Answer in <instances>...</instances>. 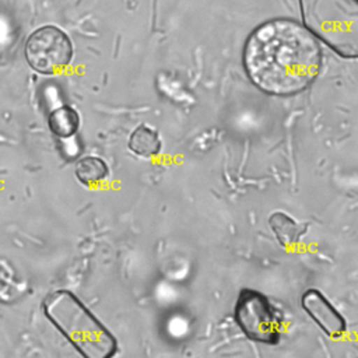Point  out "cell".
Wrapping results in <instances>:
<instances>
[{
	"instance_id": "obj_1",
	"label": "cell",
	"mask_w": 358,
	"mask_h": 358,
	"mask_svg": "<svg viewBox=\"0 0 358 358\" xmlns=\"http://www.w3.org/2000/svg\"><path fill=\"white\" fill-rule=\"evenodd\" d=\"M323 57L310 31L291 20H271L248 38L243 66L263 92L289 96L305 91L319 76Z\"/></svg>"
},
{
	"instance_id": "obj_2",
	"label": "cell",
	"mask_w": 358,
	"mask_h": 358,
	"mask_svg": "<svg viewBox=\"0 0 358 358\" xmlns=\"http://www.w3.org/2000/svg\"><path fill=\"white\" fill-rule=\"evenodd\" d=\"M42 310L81 358H113L116 355L117 340L113 333L71 291L49 292L42 301Z\"/></svg>"
},
{
	"instance_id": "obj_3",
	"label": "cell",
	"mask_w": 358,
	"mask_h": 358,
	"mask_svg": "<svg viewBox=\"0 0 358 358\" xmlns=\"http://www.w3.org/2000/svg\"><path fill=\"white\" fill-rule=\"evenodd\" d=\"M301 10L310 32L340 56H357V0H301Z\"/></svg>"
},
{
	"instance_id": "obj_4",
	"label": "cell",
	"mask_w": 358,
	"mask_h": 358,
	"mask_svg": "<svg viewBox=\"0 0 358 358\" xmlns=\"http://www.w3.org/2000/svg\"><path fill=\"white\" fill-rule=\"evenodd\" d=\"M232 316L235 324L249 340L264 345L280 343L282 319L263 292L242 288L236 296Z\"/></svg>"
},
{
	"instance_id": "obj_5",
	"label": "cell",
	"mask_w": 358,
	"mask_h": 358,
	"mask_svg": "<svg viewBox=\"0 0 358 358\" xmlns=\"http://www.w3.org/2000/svg\"><path fill=\"white\" fill-rule=\"evenodd\" d=\"M24 56L34 71L43 76H53L70 64L73 45L63 29L55 25H43L27 38Z\"/></svg>"
},
{
	"instance_id": "obj_6",
	"label": "cell",
	"mask_w": 358,
	"mask_h": 358,
	"mask_svg": "<svg viewBox=\"0 0 358 358\" xmlns=\"http://www.w3.org/2000/svg\"><path fill=\"white\" fill-rule=\"evenodd\" d=\"M301 308L330 338H340L347 331L345 317L317 288H308L302 294Z\"/></svg>"
},
{
	"instance_id": "obj_7",
	"label": "cell",
	"mask_w": 358,
	"mask_h": 358,
	"mask_svg": "<svg viewBox=\"0 0 358 358\" xmlns=\"http://www.w3.org/2000/svg\"><path fill=\"white\" fill-rule=\"evenodd\" d=\"M268 227L282 248H292L298 245L308 229V224L298 222L284 211L273 213L268 217Z\"/></svg>"
},
{
	"instance_id": "obj_8",
	"label": "cell",
	"mask_w": 358,
	"mask_h": 358,
	"mask_svg": "<svg viewBox=\"0 0 358 358\" xmlns=\"http://www.w3.org/2000/svg\"><path fill=\"white\" fill-rule=\"evenodd\" d=\"M48 127L53 136L59 138H70L78 131L80 115L69 105L57 106L48 116Z\"/></svg>"
},
{
	"instance_id": "obj_9",
	"label": "cell",
	"mask_w": 358,
	"mask_h": 358,
	"mask_svg": "<svg viewBox=\"0 0 358 358\" xmlns=\"http://www.w3.org/2000/svg\"><path fill=\"white\" fill-rule=\"evenodd\" d=\"M74 175L80 183L87 187H92L108 178L109 168L102 158L85 155L76 162Z\"/></svg>"
},
{
	"instance_id": "obj_10",
	"label": "cell",
	"mask_w": 358,
	"mask_h": 358,
	"mask_svg": "<svg viewBox=\"0 0 358 358\" xmlns=\"http://www.w3.org/2000/svg\"><path fill=\"white\" fill-rule=\"evenodd\" d=\"M129 148L138 157L151 158L161 151V138L154 129L147 124H140L129 137Z\"/></svg>"
}]
</instances>
